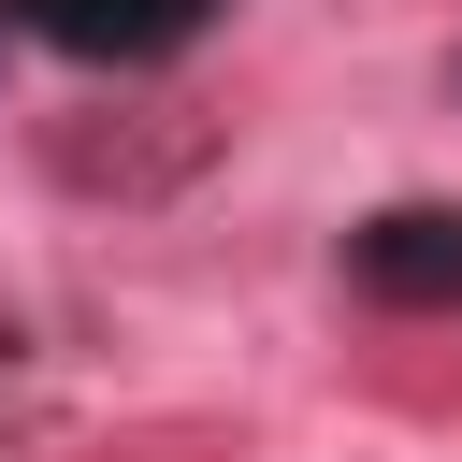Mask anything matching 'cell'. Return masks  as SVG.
<instances>
[{
	"instance_id": "obj_1",
	"label": "cell",
	"mask_w": 462,
	"mask_h": 462,
	"mask_svg": "<svg viewBox=\"0 0 462 462\" xmlns=\"http://www.w3.org/2000/svg\"><path fill=\"white\" fill-rule=\"evenodd\" d=\"M346 260H361V289H390V303H448V289H462V217L404 202V217H375Z\"/></svg>"
},
{
	"instance_id": "obj_2",
	"label": "cell",
	"mask_w": 462,
	"mask_h": 462,
	"mask_svg": "<svg viewBox=\"0 0 462 462\" xmlns=\"http://www.w3.org/2000/svg\"><path fill=\"white\" fill-rule=\"evenodd\" d=\"M58 43H87V58H144V43H188L202 29V0H29Z\"/></svg>"
},
{
	"instance_id": "obj_3",
	"label": "cell",
	"mask_w": 462,
	"mask_h": 462,
	"mask_svg": "<svg viewBox=\"0 0 462 462\" xmlns=\"http://www.w3.org/2000/svg\"><path fill=\"white\" fill-rule=\"evenodd\" d=\"M448 101H462V58H448Z\"/></svg>"
}]
</instances>
